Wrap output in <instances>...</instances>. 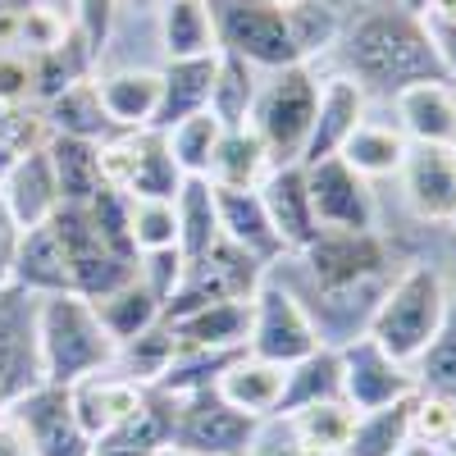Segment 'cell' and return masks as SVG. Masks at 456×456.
I'll use <instances>...</instances> for the list:
<instances>
[{"label": "cell", "instance_id": "1", "mask_svg": "<svg viewBox=\"0 0 456 456\" xmlns=\"http://www.w3.org/2000/svg\"><path fill=\"white\" fill-rule=\"evenodd\" d=\"M301 274H306V292L301 306L311 311L320 338L329 347H342L356 333H365L379 297L388 288V247L379 233H338V228H320V233L297 251Z\"/></svg>", "mask_w": 456, "mask_h": 456}, {"label": "cell", "instance_id": "2", "mask_svg": "<svg viewBox=\"0 0 456 456\" xmlns=\"http://www.w3.org/2000/svg\"><path fill=\"white\" fill-rule=\"evenodd\" d=\"M342 60H347L361 92H379L388 101L411 83L447 78L425 19L411 14L402 0L397 5H370L342 28Z\"/></svg>", "mask_w": 456, "mask_h": 456}, {"label": "cell", "instance_id": "3", "mask_svg": "<svg viewBox=\"0 0 456 456\" xmlns=\"http://www.w3.org/2000/svg\"><path fill=\"white\" fill-rule=\"evenodd\" d=\"M32 333H37V370H42V384L73 388L78 379L110 370L114 352H119V342L105 333L96 306L78 292L37 297Z\"/></svg>", "mask_w": 456, "mask_h": 456}, {"label": "cell", "instance_id": "4", "mask_svg": "<svg viewBox=\"0 0 456 456\" xmlns=\"http://www.w3.org/2000/svg\"><path fill=\"white\" fill-rule=\"evenodd\" d=\"M447 283L443 274L434 270V265L415 260L406 265L402 274L388 279L384 297H379V306L365 324V333L384 347L393 361L411 365L415 356H420L429 347V338L438 333L443 315H447Z\"/></svg>", "mask_w": 456, "mask_h": 456}, {"label": "cell", "instance_id": "5", "mask_svg": "<svg viewBox=\"0 0 456 456\" xmlns=\"http://www.w3.org/2000/svg\"><path fill=\"white\" fill-rule=\"evenodd\" d=\"M315 105H320V83L306 64H288L274 69L260 83L256 105H251V128L260 133L265 151L274 165H297L306 151L311 124H315Z\"/></svg>", "mask_w": 456, "mask_h": 456}, {"label": "cell", "instance_id": "6", "mask_svg": "<svg viewBox=\"0 0 456 456\" xmlns=\"http://www.w3.org/2000/svg\"><path fill=\"white\" fill-rule=\"evenodd\" d=\"M206 10L215 28V46L224 55H238L270 73L301 64L292 32H288V14L274 0H206Z\"/></svg>", "mask_w": 456, "mask_h": 456}, {"label": "cell", "instance_id": "7", "mask_svg": "<svg viewBox=\"0 0 456 456\" xmlns=\"http://www.w3.org/2000/svg\"><path fill=\"white\" fill-rule=\"evenodd\" d=\"M265 270H270L265 260H256L251 251L233 247L228 238H219L206 256L187 260L183 283L165 301L160 320H178V315L197 311V306H210V301H251L256 288L265 283Z\"/></svg>", "mask_w": 456, "mask_h": 456}, {"label": "cell", "instance_id": "8", "mask_svg": "<svg viewBox=\"0 0 456 456\" xmlns=\"http://www.w3.org/2000/svg\"><path fill=\"white\" fill-rule=\"evenodd\" d=\"M260 438V420L233 411L215 388L174 397L169 443L192 456H251Z\"/></svg>", "mask_w": 456, "mask_h": 456}, {"label": "cell", "instance_id": "9", "mask_svg": "<svg viewBox=\"0 0 456 456\" xmlns=\"http://www.w3.org/2000/svg\"><path fill=\"white\" fill-rule=\"evenodd\" d=\"M320 329L311 320V311L301 306V297L283 283L270 279L256 288L251 297V329H247V352L260 361H274V365H292L301 356H311L320 347Z\"/></svg>", "mask_w": 456, "mask_h": 456}, {"label": "cell", "instance_id": "10", "mask_svg": "<svg viewBox=\"0 0 456 456\" xmlns=\"http://www.w3.org/2000/svg\"><path fill=\"white\" fill-rule=\"evenodd\" d=\"M51 228H55V238L64 247V260H69V283L78 297L96 301L105 292H114L119 283L137 279V260L119 256L105 238H101V228L92 224V210L87 206H69L60 201V210L51 215Z\"/></svg>", "mask_w": 456, "mask_h": 456}, {"label": "cell", "instance_id": "11", "mask_svg": "<svg viewBox=\"0 0 456 456\" xmlns=\"http://www.w3.org/2000/svg\"><path fill=\"white\" fill-rule=\"evenodd\" d=\"M5 411L28 434L37 456H92V434L83 429L78 411H73V393L64 384H42L37 379Z\"/></svg>", "mask_w": 456, "mask_h": 456}, {"label": "cell", "instance_id": "12", "mask_svg": "<svg viewBox=\"0 0 456 456\" xmlns=\"http://www.w3.org/2000/svg\"><path fill=\"white\" fill-rule=\"evenodd\" d=\"M306 169V192L320 228H338V233H374V192L370 178H361L342 156L301 165Z\"/></svg>", "mask_w": 456, "mask_h": 456}, {"label": "cell", "instance_id": "13", "mask_svg": "<svg viewBox=\"0 0 456 456\" xmlns=\"http://www.w3.org/2000/svg\"><path fill=\"white\" fill-rule=\"evenodd\" d=\"M338 356H342V402H347L356 415L415 393L411 365L393 361L370 333H356L352 342H342Z\"/></svg>", "mask_w": 456, "mask_h": 456}, {"label": "cell", "instance_id": "14", "mask_svg": "<svg viewBox=\"0 0 456 456\" xmlns=\"http://www.w3.org/2000/svg\"><path fill=\"white\" fill-rule=\"evenodd\" d=\"M32 311H37V297L19 292L14 283L0 288V411L42 379V370H37Z\"/></svg>", "mask_w": 456, "mask_h": 456}, {"label": "cell", "instance_id": "15", "mask_svg": "<svg viewBox=\"0 0 456 456\" xmlns=\"http://www.w3.org/2000/svg\"><path fill=\"white\" fill-rule=\"evenodd\" d=\"M402 187L425 224H456V146L411 142L402 160Z\"/></svg>", "mask_w": 456, "mask_h": 456}, {"label": "cell", "instance_id": "16", "mask_svg": "<svg viewBox=\"0 0 456 456\" xmlns=\"http://www.w3.org/2000/svg\"><path fill=\"white\" fill-rule=\"evenodd\" d=\"M260 201L270 210V224L283 242V251H301L315 233V210H311V192H306V169L301 165H274L260 183Z\"/></svg>", "mask_w": 456, "mask_h": 456}, {"label": "cell", "instance_id": "17", "mask_svg": "<svg viewBox=\"0 0 456 456\" xmlns=\"http://www.w3.org/2000/svg\"><path fill=\"white\" fill-rule=\"evenodd\" d=\"M0 201H5L14 228H37L46 224L55 210H60V183H55V169L46 160V146L42 151H28V156L14 160V169L0 183Z\"/></svg>", "mask_w": 456, "mask_h": 456}, {"label": "cell", "instance_id": "18", "mask_svg": "<svg viewBox=\"0 0 456 456\" xmlns=\"http://www.w3.org/2000/svg\"><path fill=\"white\" fill-rule=\"evenodd\" d=\"M365 119V92L356 78H329L320 87V105H315V124L306 137V151H301L297 165H315L329 160L342 151V142L352 137V128Z\"/></svg>", "mask_w": 456, "mask_h": 456}, {"label": "cell", "instance_id": "19", "mask_svg": "<svg viewBox=\"0 0 456 456\" xmlns=\"http://www.w3.org/2000/svg\"><path fill=\"white\" fill-rule=\"evenodd\" d=\"M393 105H397V128L406 133V142H425V146L456 142V87L447 78L411 83L393 96Z\"/></svg>", "mask_w": 456, "mask_h": 456}, {"label": "cell", "instance_id": "20", "mask_svg": "<svg viewBox=\"0 0 456 456\" xmlns=\"http://www.w3.org/2000/svg\"><path fill=\"white\" fill-rule=\"evenodd\" d=\"M215 210H219V238L251 251L265 265H274L283 256V242L270 224V210L260 201V187L256 192H247V187H215Z\"/></svg>", "mask_w": 456, "mask_h": 456}, {"label": "cell", "instance_id": "21", "mask_svg": "<svg viewBox=\"0 0 456 456\" xmlns=\"http://www.w3.org/2000/svg\"><path fill=\"white\" fill-rule=\"evenodd\" d=\"M69 393H73V411H78V420L92 434V443L101 434H110L114 425H124L128 415H137L142 402H146V388L133 384V379H124V374H114V370L78 379Z\"/></svg>", "mask_w": 456, "mask_h": 456}, {"label": "cell", "instance_id": "22", "mask_svg": "<svg viewBox=\"0 0 456 456\" xmlns=\"http://www.w3.org/2000/svg\"><path fill=\"white\" fill-rule=\"evenodd\" d=\"M283 384H288V365H274V361H260V356L242 352L219 374L215 393L233 411L251 415V420H274L279 402H283Z\"/></svg>", "mask_w": 456, "mask_h": 456}, {"label": "cell", "instance_id": "23", "mask_svg": "<svg viewBox=\"0 0 456 456\" xmlns=\"http://www.w3.org/2000/svg\"><path fill=\"white\" fill-rule=\"evenodd\" d=\"M10 283H14L19 292H28V297L73 292V283H69V260H64V247H60V238H55L51 219L37 224V228H23V233H19Z\"/></svg>", "mask_w": 456, "mask_h": 456}, {"label": "cell", "instance_id": "24", "mask_svg": "<svg viewBox=\"0 0 456 456\" xmlns=\"http://www.w3.org/2000/svg\"><path fill=\"white\" fill-rule=\"evenodd\" d=\"M178 347H206V352H242L251 329V301H210L178 320H165Z\"/></svg>", "mask_w": 456, "mask_h": 456}, {"label": "cell", "instance_id": "25", "mask_svg": "<svg viewBox=\"0 0 456 456\" xmlns=\"http://www.w3.org/2000/svg\"><path fill=\"white\" fill-rule=\"evenodd\" d=\"M215 64H219V51L215 55H197V60H169L160 69V105H156V119L151 128H174L183 124L187 114H201L210 105V87H215Z\"/></svg>", "mask_w": 456, "mask_h": 456}, {"label": "cell", "instance_id": "26", "mask_svg": "<svg viewBox=\"0 0 456 456\" xmlns=\"http://www.w3.org/2000/svg\"><path fill=\"white\" fill-rule=\"evenodd\" d=\"M96 92H101L110 124L119 133H137V128H151V119H156L160 73L156 69H114L96 83Z\"/></svg>", "mask_w": 456, "mask_h": 456}, {"label": "cell", "instance_id": "27", "mask_svg": "<svg viewBox=\"0 0 456 456\" xmlns=\"http://www.w3.org/2000/svg\"><path fill=\"white\" fill-rule=\"evenodd\" d=\"M133 146V169H128V187L124 197H156V201H174L183 187V169L169 156V142L160 128H137L128 133Z\"/></svg>", "mask_w": 456, "mask_h": 456}, {"label": "cell", "instance_id": "28", "mask_svg": "<svg viewBox=\"0 0 456 456\" xmlns=\"http://www.w3.org/2000/svg\"><path fill=\"white\" fill-rule=\"evenodd\" d=\"M270 169H274L270 151H265L260 133L247 124V128H224L206 178H210L215 187H247V192H256Z\"/></svg>", "mask_w": 456, "mask_h": 456}, {"label": "cell", "instance_id": "29", "mask_svg": "<svg viewBox=\"0 0 456 456\" xmlns=\"http://www.w3.org/2000/svg\"><path fill=\"white\" fill-rule=\"evenodd\" d=\"M288 420V434L297 447L306 452H320V456H347V443H352V429H356V411L333 397V402H315V406H301Z\"/></svg>", "mask_w": 456, "mask_h": 456}, {"label": "cell", "instance_id": "30", "mask_svg": "<svg viewBox=\"0 0 456 456\" xmlns=\"http://www.w3.org/2000/svg\"><path fill=\"white\" fill-rule=\"evenodd\" d=\"M46 160H51L55 183H60V201H69V206H87L101 187H105V183H101L96 142L51 133V137H46Z\"/></svg>", "mask_w": 456, "mask_h": 456}, {"label": "cell", "instance_id": "31", "mask_svg": "<svg viewBox=\"0 0 456 456\" xmlns=\"http://www.w3.org/2000/svg\"><path fill=\"white\" fill-rule=\"evenodd\" d=\"M333 397H342V356H338V347L320 342L311 356H301V361L288 365L279 415H292V411L315 406V402H333Z\"/></svg>", "mask_w": 456, "mask_h": 456}, {"label": "cell", "instance_id": "32", "mask_svg": "<svg viewBox=\"0 0 456 456\" xmlns=\"http://www.w3.org/2000/svg\"><path fill=\"white\" fill-rule=\"evenodd\" d=\"M42 114H46V128H51V133H60V137L105 142V137L114 133V124H110V114H105L101 92H96V83H92V78L64 87L55 101H46V110H42Z\"/></svg>", "mask_w": 456, "mask_h": 456}, {"label": "cell", "instance_id": "33", "mask_svg": "<svg viewBox=\"0 0 456 456\" xmlns=\"http://www.w3.org/2000/svg\"><path fill=\"white\" fill-rule=\"evenodd\" d=\"M406 151H411V142H406V133H402V128L361 119V124L352 128V137L342 142L338 156L347 160L361 178H384V174H402Z\"/></svg>", "mask_w": 456, "mask_h": 456}, {"label": "cell", "instance_id": "34", "mask_svg": "<svg viewBox=\"0 0 456 456\" xmlns=\"http://www.w3.org/2000/svg\"><path fill=\"white\" fill-rule=\"evenodd\" d=\"M178 251L183 260H197L219 242V210H215V183L210 178H183L178 197Z\"/></svg>", "mask_w": 456, "mask_h": 456}, {"label": "cell", "instance_id": "35", "mask_svg": "<svg viewBox=\"0 0 456 456\" xmlns=\"http://www.w3.org/2000/svg\"><path fill=\"white\" fill-rule=\"evenodd\" d=\"M92 306H96V315H101V324H105V333L114 342H128V338H137L146 329H156L160 324V311H165L160 297L142 283V274L128 279V283H119L114 292H105V297H96Z\"/></svg>", "mask_w": 456, "mask_h": 456}, {"label": "cell", "instance_id": "36", "mask_svg": "<svg viewBox=\"0 0 456 456\" xmlns=\"http://www.w3.org/2000/svg\"><path fill=\"white\" fill-rule=\"evenodd\" d=\"M160 42L169 60H197L215 55V28L206 0H165L160 5Z\"/></svg>", "mask_w": 456, "mask_h": 456}, {"label": "cell", "instance_id": "37", "mask_svg": "<svg viewBox=\"0 0 456 456\" xmlns=\"http://www.w3.org/2000/svg\"><path fill=\"white\" fill-rule=\"evenodd\" d=\"M411 397H397L388 406H374L356 415V429L347 443V456H397L411 443Z\"/></svg>", "mask_w": 456, "mask_h": 456}, {"label": "cell", "instance_id": "38", "mask_svg": "<svg viewBox=\"0 0 456 456\" xmlns=\"http://www.w3.org/2000/svg\"><path fill=\"white\" fill-rule=\"evenodd\" d=\"M256 64L238 60V55H224L219 51V64H215V87H210V114L224 124V128H247L251 124V105H256Z\"/></svg>", "mask_w": 456, "mask_h": 456}, {"label": "cell", "instance_id": "39", "mask_svg": "<svg viewBox=\"0 0 456 456\" xmlns=\"http://www.w3.org/2000/svg\"><path fill=\"white\" fill-rule=\"evenodd\" d=\"M411 379H415V393H434V397L456 402V301H447V315H443L438 333L411 361Z\"/></svg>", "mask_w": 456, "mask_h": 456}, {"label": "cell", "instance_id": "40", "mask_svg": "<svg viewBox=\"0 0 456 456\" xmlns=\"http://www.w3.org/2000/svg\"><path fill=\"white\" fill-rule=\"evenodd\" d=\"M174 352H178V342H174L169 324L160 320L156 329H146V333L119 342V352H114V365H110V370L124 374V379H133V384H142V388H156L160 374H165L169 361H174Z\"/></svg>", "mask_w": 456, "mask_h": 456}, {"label": "cell", "instance_id": "41", "mask_svg": "<svg viewBox=\"0 0 456 456\" xmlns=\"http://www.w3.org/2000/svg\"><path fill=\"white\" fill-rule=\"evenodd\" d=\"M224 137V124L215 119L210 110L201 114H187L183 124L165 128V142H169V156L174 165L183 169V178H206L210 174V160H215V146Z\"/></svg>", "mask_w": 456, "mask_h": 456}, {"label": "cell", "instance_id": "42", "mask_svg": "<svg viewBox=\"0 0 456 456\" xmlns=\"http://www.w3.org/2000/svg\"><path fill=\"white\" fill-rule=\"evenodd\" d=\"M128 233H133L137 256H146V251H165V247H178V210H174V201L128 197Z\"/></svg>", "mask_w": 456, "mask_h": 456}, {"label": "cell", "instance_id": "43", "mask_svg": "<svg viewBox=\"0 0 456 456\" xmlns=\"http://www.w3.org/2000/svg\"><path fill=\"white\" fill-rule=\"evenodd\" d=\"M283 14H288V32H292V46H297L301 64H306V55L324 51L333 37H338L333 10L315 5V0H297V5H283Z\"/></svg>", "mask_w": 456, "mask_h": 456}, {"label": "cell", "instance_id": "44", "mask_svg": "<svg viewBox=\"0 0 456 456\" xmlns=\"http://www.w3.org/2000/svg\"><path fill=\"white\" fill-rule=\"evenodd\" d=\"M452 429H456V402L434 397V393H415L411 397V443H425V447L443 452Z\"/></svg>", "mask_w": 456, "mask_h": 456}, {"label": "cell", "instance_id": "45", "mask_svg": "<svg viewBox=\"0 0 456 456\" xmlns=\"http://www.w3.org/2000/svg\"><path fill=\"white\" fill-rule=\"evenodd\" d=\"M69 32H73V28L64 23V14L42 0V5H32V10L19 14V51H28V55L55 51V46L69 42Z\"/></svg>", "mask_w": 456, "mask_h": 456}, {"label": "cell", "instance_id": "46", "mask_svg": "<svg viewBox=\"0 0 456 456\" xmlns=\"http://www.w3.org/2000/svg\"><path fill=\"white\" fill-rule=\"evenodd\" d=\"M183 270H187V260H183V251L178 247H165V251H146L142 260H137V274H142V283L160 297V306L174 297V288L183 283Z\"/></svg>", "mask_w": 456, "mask_h": 456}, {"label": "cell", "instance_id": "47", "mask_svg": "<svg viewBox=\"0 0 456 456\" xmlns=\"http://www.w3.org/2000/svg\"><path fill=\"white\" fill-rule=\"evenodd\" d=\"M114 10H119V0H73V28L83 32V42L92 46V55H101L105 42H110Z\"/></svg>", "mask_w": 456, "mask_h": 456}, {"label": "cell", "instance_id": "48", "mask_svg": "<svg viewBox=\"0 0 456 456\" xmlns=\"http://www.w3.org/2000/svg\"><path fill=\"white\" fill-rule=\"evenodd\" d=\"M32 101V64L19 51H0V110Z\"/></svg>", "mask_w": 456, "mask_h": 456}, {"label": "cell", "instance_id": "49", "mask_svg": "<svg viewBox=\"0 0 456 456\" xmlns=\"http://www.w3.org/2000/svg\"><path fill=\"white\" fill-rule=\"evenodd\" d=\"M425 28H429V42L438 51L447 83L456 87V14H425Z\"/></svg>", "mask_w": 456, "mask_h": 456}, {"label": "cell", "instance_id": "50", "mask_svg": "<svg viewBox=\"0 0 456 456\" xmlns=\"http://www.w3.org/2000/svg\"><path fill=\"white\" fill-rule=\"evenodd\" d=\"M14 247H19V228L0 201V288H10V274H14Z\"/></svg>", "mask_w": 456, "mask_h": 456}, {"label": "cell", "instance_id": "51", "mask_svg": "<svg viewBox=\"0 0 456 456\" xmlns=\"http://www.w3.org/2000/svg\"><path fill=\"white\" fill-rule=\"evenodd\" d=\"M0 456H37L28 434L14 425V415L10 411H0Z\"/></svg>", "mask_w": 456, "mask_h": 456}, {"label": "cell", "instance_id": "52", "mask_svg": "<svg viewBox=\"0 0 456 456\" xmlns=\"http://www.w3.org/2000/svg\"><path fill=\"white\" fill-rule=\"evenodd\" d=\"M251 456H256V452H251ZM260 456H320V452H306V447H297V443L288 438L283 447H270V452H260Z\"/></svg>", "mask_w": 456, "mask_h": 456}, {"label": "cell", "instance_id": "53", "mask_svg": "<svg viewBox=\"0 0 456 456\" xmlns=\"http://www.w3.org/2000/svg\"><path fill=\"white\" fill-rule=\"evenodd\" d=\"M14 160H19V151H14V146H5V142H0V183H5V174L14 169Z\"/></svg>", "mask_w": 456, "mask_h": 456}, {"label": "cell", "instance_id": "54", "mask_svg": "<svg viewBox=\"0 0 456 456\" xmlns=\"http://www.w3.org/2000/svg\"><path fill=\"white\" fill-rule=\"evenodd\" d=\"M32 5H42V0H0V14H23Z\"/></svg>", "mask_w": 456, "mask_h": 456}, {"label": "cell", "instance_id": "55", "mask_svg": "<svg viewBox=\"0 0 456 456\" xmlns=\"http://www.w3.org/2000/svg\"><path fill=\"white\" fill-rule=\"evenodd\" d=\"M397 456H443V452H438V447H425V443H406Z\"/></svg>", "mask_w": 456, "mask_h": 456}, {"label": "cell", "instance_id": "56", "mask_svg": "<svg viewBox=\"0 0 456 456\" xmlns=\"http://www.w3.org/2000/svg\"><path fill=\"white\" fill-rule=\"evenodd\" d=\"M402 5H406L411 14H425V10H429V0H402Z\"/></svg>", "mask_w": 456, "mask_h": 456}, {"label": "cell", "instance_id": "57", "mask_svg": "<svg viewBox=\"0 0 456 456\" xmlns=\"http://www.w3.org/2000/svg\"><path fill=\"white\" fill-rule=\"evenodd\" d=\"M156 456H192V452H183V447H174V443H165V447H160Z\"/></svg>", "mask_w": 456, "mask_h": 456}, {"label": "cell", "instance_id": "58", "mask_svg": "<svg viewBox=\"0 0 456 456\" xmlns=\"http://www.w3.org/2000/svg\"><path fill=\"white\" fill-rule=\"evenodd\" d=\"M443 456H456V429H452V438L443 443Z\"/></svg>", "mask_w": 456, "mask_h": 456}, {"label": "cell", "instance_id": "59", "mask_svg": "<svg viewBox=\"0 0 456 456\" xmlns=\"http://www.w3.org/2000/svg\"><path fill=\"white\" fill-rule=\"evenodd\" d=\"M452 260H456V242H452Z\"/></svg>", "mask_w": 456, "mask_h": 456}, {"label": "cell", "instance_id": "60", "mask_svg": "<svg viewBox=\"0 0 456 456\" xmlns=\"http://www.w3.org/2000/svg\"><path fill=\"white\" fill-rule=\"evenodd\" d=\"M452 146H456V142H452Z\"/></svg>", "mask_w": 456, "mask_h": 456}]
</instances>
